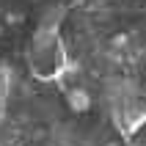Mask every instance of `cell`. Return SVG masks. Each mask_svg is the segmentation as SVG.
<instances>
[{
	"label": "cell",
	"mask_w": 146,
	"mask_h": 146,
	"mask_svg": "<svg viewBox=\"0 0 146 146\" xmlns=\"http://www.w3.org/2000/svg\"><path fill=\"white\" fill-rule=\"evenodd\" d=\"M25 58H28V69L39 80L58 77L66 66V47H64V39H61V31L58 28H47V25H39L33 31L31 41H28Z\"/></svg>",
	"instance_id": "obj_1"
},
{
	"label": "cell",
	"mask_w": 146,
	"mask_h": 146,
	"mask_svg": "<svg viewBox=\"0 0 146 146\" xmlns=\"http://www.w3.org/2000/svg\"><path fill=\"white\" fill-rule=\"evenodd\" d=\"M6 99H8V69H0V116L6 110Z\"/></svg>",
	"instance_id": "obj_2"
}]
</instances>
